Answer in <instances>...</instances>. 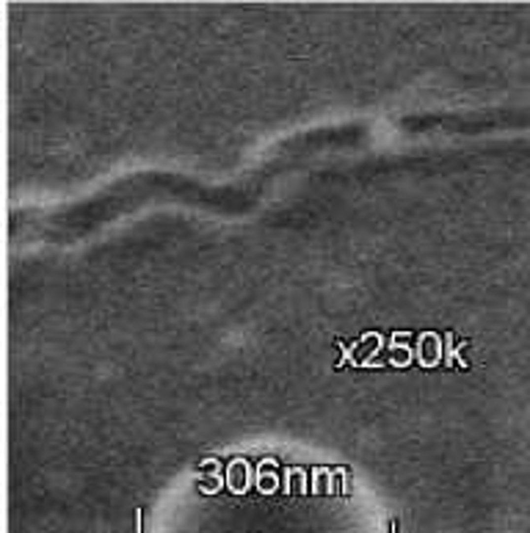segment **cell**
I'll use <instances>...</instances> for the list:
<instances>
[{"label": "cell", "mask_w": 530, "mask_h": 533, "mask_svg": "<svg viewBox=\"0 0 530 533\" xmlns=\"http://www.w3.org/2000/svg\"><path fill=\"white\" fill-rule=\"evenodd\" d=\"M135 533H141V508H135Z\"/></svg>", "instance_id": "1"}, {"label": "cell", "mask_w": 530, "mask_h": 533, "mask_svg": "<svg viewBox=\"0 0 530 533\" xmlns=\"http://www.w3.org/2000/svg\"><path fill=\"white\" fill-rule=\"evenodd\" d=\"M390 533H398V525H395V519H390Z\"/></svg>", "instance_id": "2"}]
</instances>
